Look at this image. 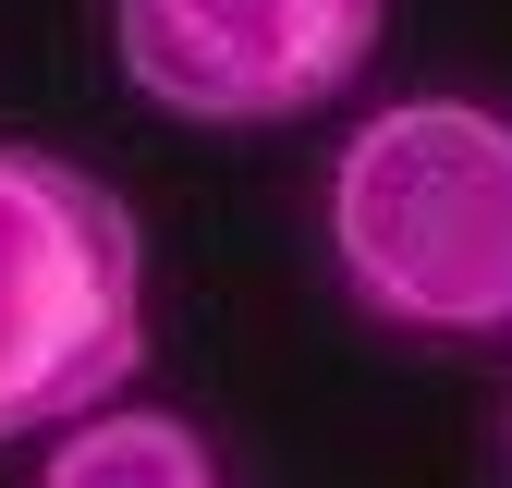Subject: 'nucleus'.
I'll use <instances>...</instances> for the list:
<instances>
[{
  "label": "nucleus",
  "mask_w": 512,
  "mask_h": 488,
  "mask_svg": "<svg viewBox=\"0 0 512 488\" xmlns=\"http://www.w3.org/2000/svg\"><path fill=\"white\" fill-rule=\"evenodd\" d=\"M317 244L366 330L427 354L512 342V110L378 98L330 147Z\"/></svg>",
  "instance_id": "1"
},
{
  "label": "nucleus",
  "mask_w": 512,
  "mask_h": 488,
  "mask_svg": "<svg viewBox=\"0 0 512 488\" xmlns=\"http://www.w3.org/2000/svg\"><path fill=\"white\" fill-rule=\"evenodd\" d=\"M147 366V232L86 159L0 135V452L110 415Z\"/></svg>",
  "instance_id": "2"
},
{
  "label": "nucleus",
  "mask_w": 512,
  "mask_h": 488,
  "mask_svg": "<svg viewBox=\"0 0 512 488\" xmlns=\"http://www.w3.org/2000/svg\"><path fill=\"white\" fill-rule=\"evenodd\" d=\"M378 25L391 0H110V61L159 122L256 135L330 110L378 61Z\"/></svg>",
  "instance_id": "3"
},
{
  "label": "nucleus",
  "mask_w": 512,
  "mask_h": 488,
  "mask_svg": "<svg viewBox=\"0 0 512 488\" xmlns=\"http://www.w3.org/2000/svg\"><path fill=\"white\" fill-rule=\"evenodd\" d=\"M37 488H232V476H220V440H208L196 415L110 403V415L61 427V440L37 452Z\"/></svg>",
  "instance_id": "4"
},
{
  "label": "nucleus",
  "mask_w": 512,
  "mask_h": 488,
  "mask_svg": "<svg viewBox=\"0 0 512 488\" xmlns=\"http://www.w3.org/2000/svg\"><path fill=\"white\" fill-rule=\"evenodd\" d=\"M500 464H512V415H500Z\"/></svg>",
  "instance_id": "5"
}]
</instances>
